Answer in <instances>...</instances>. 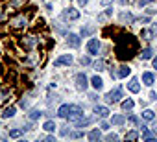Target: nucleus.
Listing matches in <instances>:
<instances>
[{"instance_id":"nucleus-1","label":"nucleus","mask_w":157,"mask_h":142,"mask_svg":"<svg viewBox=\"0 0 157 142\" xmlns=\"http://www.w3.org/2000/svg\"><path fill=\"white\" fill-rule=\"evenodd\" d=\"M139 54V41L129 33H120L115 39V55L120 61H128Z\"/></svg>"},{"instance_id":"nucleus-2","label":"nucleus","mask_w":157,"mask_h":142,"mask_svg":"<svg viewBox=\"0 0 157 142\" xmlns=\"http://www.w3.org/2000/svg\"><path fill=\"white\" fill-rule=\"evenodd\" d=\"M82 114H83V109L80 105H72V103H65L57 109V116L67 118L68 122H78Z\"/></svg>"},{"instance_id":"nucleus-3","label":"nucleus","mask_w":157,"mask_h":142,"mask_svg":"<svg viewBox=\"0 0 157 142\" xmlns=\"http://www.w3.org/2000/svg\"><path fill=\"white\" fill-rule=\"evenodd\" d=\"M10 26H11L13 30H24V28L28 26V15L19 13V15L11 17V19H10Z\"/></svg>"},{"instance_id":"nucleus-4","label":"nucleus","mask_w":157,"mask_h":142,"mask_svg":"<svg viewBox=\"0 0 157 142\" xmlns=\"http://www.w3.org/2000/svg\"><path fill=\"white\" fill-rule=\"evenodd\" d=\"M37 43H39V41H37V37H35V35H26V37H22V39H21V44H22V48H24V50H33Z\"/></svg>"},{"instance_id":"nucleus-5","label":"nucleus","mask_w":157,"mask_h":142,"mask_svg":"<svg viewBox=\"0 0 157 142\" xmlns=\"http://www.w3.org/2000/svg\"><path fill=\"white\" fill-rule=\"evenodd\" d=\"M120 98H122V89L120 87H117V89H113L111 92L105 94V100L109 103H117V102H120Z\"/></svg>"},{"instance_id":"nucleus-6","label":"nucleus","mask_w":157,"mask_h":142,"mask_svg":"<svg viewBox=\"0 0 157 142\" xmlns=\"http://www.w3.org/2000/svg\"><path fill=\"white\" fill-rule=\"evenodd\" d=\"M61 17H63L65 21H78V19H80V11L74 9V8H68V9H63Z\"/></svg>"},{"instance_id":"nucleus-7","label":"nucleus","mask_w":157,"mask_h":142,"mask_svg":"<svg viewBox=\"0 0 157 142\" xmlns=\"http://www.w3.org/2000/svg\"><path fill=\"white\" fill-rule=\"evenodd\" d=\"M76 87L80 89V91H85V89L89 87V80H87V76H85L83 72L76 74Z\"/></svg>"},{"instance_id":"nucleus-8","label":"nucleus","mask_w":157,"mask_h":142,"mask_svg":"<svg viewBox=\"0 0 157 142\" xmlns=\"http://www.w3.org/2000/svg\"><path fill=\"white\" fill-rule=\"evenodd\" d=\"M70 63H72V55L65 54V55H61V57H57L54 61V66H63V65H70Z\"/></svg>"},{"instance_id":"nucleus-9","label":"nucleus","mask_w":157,"mask_h":142,"mask_svg":"<svg viewBox=\"0 0 157 142\" xmlns=\"http://www.w3.org/2000/svg\"><path fill=\"white\" fill-rule=\"evenodd\" d=\"M98 48H100V43H98V39H91V41H89V44H87V50H89V54H91V55H96V54H98Z\"/></svg>"},{"instance_id":"nucleus-10","label":"nucleus","mask_w":157,"mask_h":142,"mask_svg":"<svg viewBox=\"0 0 157 142\" xmlns=\"http://www.w3.org/2000/svg\"><path fill=\"white\" fill-rule=\"evenodd\" d=\"M67 44L72 46V48H78L80 46V37H78L76 33H68L67 35Z\"/></svg>"},{"instance_id":"nucleus-11","label":"nucleus","mask_w":157,"mask_h":142,"mask_svg":"<svg viewBox=\"0 0 157 142\" xmlns=\"http://www.w3.org/2000/svg\"><path fill=\"white\" fill-rule=\"evenodd\" d=\"M26 2H28V0H10V9H11V11L21 9V8H24Z\"/></svg>"},{"instance_id":"nucleus-12","label":"nucleus","mask_w":157,"mask_h":142,"mask_svg":"<svg viewBox=\"0 0 157 142\" xmlns=\"http://www.w3.org/2000/svg\"><path fill=\"white\" fill-rule=\"evenodd\" d=\"M128 89H129L131 92H139V91H140L139 80H137V78H131V80H129V83H128Z\"/></svg>"},{"instance_id":"nucleus-13","label":"nucleus","mask_w":157,"mask_h":142,"mask_svg":"<svg viewBox=\"0 0 157 142\" xmlns=\"http://www.w3.org/2000/svg\"><path fill=\"white\" fill-rule=\"evenodd\" d=\"M94 113H96L100 118H107V116H109V109H107V107H102V105H96V107H94Z\"/></svg>"},{"instance_id":"nucleus-14","label":"nucleus","mask_w":157,"mask_h":142,"mask_svg":"<svg viewBox=\"0 0 157 142\" xmlns=\"http://www.w3.org/2000/svg\"><path fill=\"white\" fill-rule=\"evenodd\" d=\"M142 83L148 85V87H151V85H153V74H151V72H144V74H142Z\"/></svg>"},{"instance_id":"nucleus-15","label":"nucleus","mask_w":157,"mask_h":142,"mask_svg":"<svg viewBox=\"0 0 157 142\" xmlns=\"http://www.w3.org/2000/svg\"><path fill=\"white\" fill-rule=\"evenodd\" d=\"M129 74H131V68H129L128 65H122L120 70H118V78H128Z\"/></svg>"},{"instance_id":"nucleus-16","label":"nucleus","mask_w":157,"mask_h":142,"mask_svg":"<svg viewBox=\"0 0 157 142\" xmlns=\"http://www.w3.org/2000/svg\"><path fill=\"white\" fill-rule=\"evenodd\" d=\"M91 83H93V87H94L96 91H100V89L104 87V81H102V78H98V76H94V78L91 80Z\"/></svg>"},{"instance_id":"nucleus-17","label":"nucleus","mask_w":157,"mask_h":142,"mask_svg":"<svg viewBox=\"0 0 157 142\" xmlns=\"http://www.w3.org/2000/svg\"><path fill=\"white\" fill-rule=\"evenodd\" d=\"M15 107H6L4 109V113H2V118H11V116H15Z\"/></svg>"},{"instance_id":"nucleus-18","label":"nucleus","mask_w":157,"mask_h":142,"mask_svg":"<svg viewBox=\"0 0 157 142\" xmlns=\"http://www.w3.org/2000/svg\"><path fill=\"white\" fill-rule=\"evenodd\" d=\"M94 70H98V72H100V70H105V61L104 59H98V61H94Z\"/></svg>"},{"instance_id":"nucleus-19","label":"nucleus","mask_w":157,"mask_h":142,"mask_svg":"<svg viewBox=\"0 0 157 142\" xmlns=\"http://www.w3.org/2000/svg\"><path fill=\"white\" fill-rule=\"evenodd\" d=\"M111 15H113V9H105V11H104V13L98 17V21H100V22H105V21H107Z\"/></svg>"},{"instance_id":"nucleus-20","label":"nucleus","mask_w":157,"mask_h":142,"mask_svg":"<svg viewBox=\"0 0 157 142\" xmlns=\"http://www.w3.org/2000/svg\"><path fill=\"white\" fill-rule=\"evenodd\" d=\"M133 105H135V103H133V100H129V98L122 102V109H124V111H131V109H133Z\"/></svg>"},{"instance_id":"nucleus-21","label":"nucleus","mask_w":157,"mask_h":142,"mask_svg":"<svg viewBox=\"0 0 157 142\" xmlns=\"http://www.w3.org/2000/svg\"><path fill=\"white\" fill-rule=\"evenodd\" d=\"M89 138H91L93 142H96V140H100V138H102V135H100V131H98V129H93V131L89 133Z\"/></svg>"},{"instance_id":"nucleus-22","label":"nucleus","mask_w":157,"mask_h":142,"mask_svg":"<svg viewBox=\"0 0 157 142\" xmlns=\"http://www.w3.org/2000/svg\"><path fill=\"white\" fill-rule=\"evenodd\" d=\"M140 55H142V59H151V57H153V50H151V48H144Z\"/></svg>"},{"instance_id":"nucleus-23","label":"nucleus","mask_w":157,"mask_h":142,"mask_svg":"<svg viewBox=\"0 0 157 142\" xmlns=\"http://www.w3.org/2000/svg\"><path fill=\"white\" fill-rule=\"evenodd\" d=\"M153 116H155V114H153L151 109H144V111H142V118H144V120H153Z\"/></svg>"},{"instance_id":"nucleus-24","label":"nucleus","mask_w":157,"mask_h":142,"mask_svg":"<svg viewBox=\"0 0 157 142\" xmlns=\"http://www.w3.org/2000/svg\"><path fill=\"white\" fill-rule=\"evenodd\" d=\"M111 122H113L115 125H122V124H124V116H122V114H115Z\"/></svg>"},{"instance_id":"nucleus-25","label":"nucleus","mask_w":157,"mask_h":142,"mask_svg":"<svg viewBox=\"0 0 157 142\" xmlns=\"http://www.w3.org/2000/svg\"><path fill=\"white\" fill-rule=\"evenodd\" d=\"M93 122V118H85V120H78L76 122V127H85V125H89Z\"/></svg>"},{"instance_id":"nucleus-26","label":"nucleus","mask_w":157,"mask_h":142,"mask_svg":"<svg viewBox=\"0 0 157 142\" xmlns=\"http://www.w3.org/2000/svg\"><path fill=\"white\" fill-rule=\"evenodd\" d=\"M28 116H30V120H39V118L43 116V113H41V111H32Z\"/></svg>"},{"instance_id":"nucleus-27","label":"nucleus","mask_w":157,"mask_h":142,"mask_svg":"<svg viewBox=\"0 0 157 142\" xmlns=\"http://www.w3.org/2000/svg\"><path fill=\"white\" fill-rule=\"evenodd\" d=\"M139 138V133L137 131H129V133H126V140H137Z\"/></svg>"},{"instance_id":"nucleus-28","label":"nucleus","mask_w":157,"mask_h":142,"mask_svg":"<svg viewBox=\"0 0 157 142\" xmlns=\"http://www.w3.org/2000/svg\"><path fill=\"white\" fill-rule=\"evenodd\" d=\"M56 127H57V125H56V122H52V120H48V122L44 124V129H46V131H54Z\"/></svg>"},{"instance_id":"nucleus-29","label":"nucleus","mask_w":157,"mask_h":142,"mask_svg":"<svg viewBox=\"0 0 157 142\" xmlns=\"http://www.w3.org/2000/svg\"><path fill=\"white\" fill-rule=\"evenodd\" d=\"M22 131H24V129H11V131H10V136H11V138H17V136L22 135Z\"/></svg>"},{"instance_id":"nucleus-30","label":"nucleus","mask_w":157,"mask_h":142,"mask_svg":"<svg viewBox=\"0 0 157 142\" xmlns=\"http://www.w3.org/2000/svg\"><path fill=\"white\" fill-rule=\"evenodd\" d=\"M120 21H122V22H126V21H128V22H133V17H131L129 13H122V15H120Z\"/></svg>"},{"instance_id":"nucleus-31","label":"nucleus","mask_w":157,"mask_h":142,"mask_svg":"<svg viewBox=\"0 0 157 142\" xmlns=\"http://www.w3.org/2000/svg\"><path fill=\"white\" fill-rule=\"evenodd\" d=\"M128 122L133 124V125H139V118H137L135 114H129V116H128Z\"/></svg>"},{"instance_id":"nucleus-32","label":"nucleus","mask_w":157,"mask_h":142,"mask_svg":"<svg viewBox=\"0 0 157 142\" xmlns=\"http://www.w3.org/2000/svg\"><path fill=\"white\" fill-rule=\"evenodd\" d=\"M93 30H94L93 26H87V28H83V30H82V35L85 37V35H89V33H93Z\"/></svg>"},{"instance_id":"nucleus-33","label":"nucleus","mask_w":157,"mask_h":142,"mask_svg":"<svg viewBox=\"0 0 157 142\" xmlns=\"http://www.w3.org/2000/svg\"><path fill=\"white\" fill-rule=\"evenodd\" d=\"M140 37H144L146 41H150V39H151V32H144V30H142V32H140Z\"/></svg>"},{"instance_id":"nucleus-34","label":"nucleus","mask_w":157,"mask_h":142,"mask_svg":"<svg viewBox=\"0 0 157 142\" xmlns=\"http://www.w3.org/2000/svg\"><path fill=\"white\" fill-rule=\"evenodd\" d=\"M150 136H151V133H150V131L142 125V138H150Z\"/></svg>"},{"instance_id":"nucleus-35","label":"nucleus","mask_w":157,"mask_h":142,"mask_svg":"<svg viewBox=\"0 0 157 142\" xmlns=\"http://www.w3.org/2000/svg\"><path fill=\"white\" fill-rule=\"evenodd\" d=\"M153 0H139V6L142 8V6H146V4H151Z\"/></svg>"},{"instance_id":"nucleus-36","label":"nucleus","mask_w":157,"mask_h":142,"mask_svg":"<svg viewBox=\"0 0 157 142\" xmlns=\"http://www.w3.org/2000/svg\"><path fill=\"white\" fill-rule=\"evenodd\" d=\"M70 136H74V138H80V136H83V133H82V131H74Z\"/></svg>"},{"instance_id":"nucleus-37","label":"nucleus","mask_w":157,"mask_h":142,"mask_svg":"<svg viewBox=\"0 0 157 142\" xmlns=\"http://www.w3.org/2000/svg\"><path fill=\"white\" fill-rule=\"evenodd\" d=\"M151 35L157 37V24H151Z\"/></svg>"},{"instance_id":"nucleus-38","label":"nucleus","mask_w":157,"mask_h":142,"mask_svg":"<svg viewBox=\"0 0 157 142\" xmlns=\"http://www.w3.org/2000/svg\"><path fill=\"white\" fill-rule=\"evenodd\" d=\"M89 63H91L89 57H82V65H89Z\"/></svg>"},{"instance_id":"nucleus-39","label":"nucleus","mask_w":157,"mask_h":142,"mask_svg":"<svg viewBox=\"0 0 157 142\" xmlns=\"http://www.w3.org/2000/svg\"><path fill=\"white\" fill-rule=\"evenodd\" d=\"M117 138H118V136H117L115 133H111V135H107V140H117Z\"/></svg>"},{"instance_id":"nucleus-40","label":"nucleus","mask_w":157,"mask_h":142,"mask_svg":"<svg viewBox=\"0 0 157 142\" xmlns=\"http://www.w3.org/2000/svg\"><path fill=\"white\" fill-rule=\"evenodd\" d=\"M100 127H102V129H109V124H107V122H102Z\"/></svg>"},{"instance_id":"nucleus-41","label":"nucleus","mask_w":157,"mask_h":142,"mask_svg":"<svg viewBox=\"0 0 157 142\" xmlns=\"http://www.w3.org/2000/svg\"><path fill=\"white\" fill-rule=\"evenodd\" d=\"M44 140H46V142H56V138H54V136H52V135H48V136H46V138H44Z\"/></svg>"},{"instance_id":"nucleus-42","label":"nucleus","mask_w":157,"mask_h":142,"mask_svg":"<svg viewBox=\"0 0 157 142\" xmlns=\"http://www.w3.org/2000/svg\"><path fill=\"white\" fill-rule=\"evenodd\" d=\"M87 2H89V0H78V4H80V6H85Z\"/></svg>"},{"instance_id":"nucleus-43","label":"nucleus","mask_w":157,"mask_h":142,"mask_svg":"<svg viewBox=\"0 0 157 142\" xmlns=\"http://www.w3.org/2000/svg\"><path fill=\"white\" fill-rule=\"evenodd\" d=\"M155 98H157V94H155V92L151 91V92H150V100H155Z\"/></svg>"},{"instance_id":"nucleus-44","label":"nucleus","mask_w":157,"mask_h":142,"mask_svg":"<svg viewBox=\"0 0 157 142\" xmlns=\"http://www.w3.org/2000/svg\"><path fill=\"white\" fill-rule=\"evenodd\" d=\"M61 135H63V136H67V135H70V133H68V129H61Z\"/></svg>"},{"instance_id":"nucleus-45","label":"nucleus","mask_w":157,"mask_h":142,"mask_svg":"<svg viewBox=\"0 0 157 142\" xmlns=\"http://www.w3.org/2000/svg\"><path fill=\"white\" fill-rule=\"evenodd\" d=\"M153 68L157 70V57H153Z\"/></svg>"},{"instance_id":"nucleus-46","label":"nucleus","mask_w":157,"mask_h":142,"mask_svg":"<svg viewBox=\"0 0 157 142\" xmlns=\"http://www.w3.org/2000/svg\"><path fill=\"white\" fill-rule=\"evenodd\" d=\"M109 2H111V0H102V4H104V6H105V4H109Z\"/></svg>"},{"instance_id":"nucleus-47","label":"nucleus","mask_w":157,"mask_h":142,"mask_svg":"<svg viewBox=\"0 0 157 142\" xmlns=\"http://www.w3.org/2000/svg\"><path fill=\"white\" fill-rule=\"evenodd\" d=\"M153 135H157V125H155V127H153Z\"/></svg>"},{"instance_id":"nucleus-48","label":"nucleus","mask_w":157,"mask_h":142,"mask_svg":"<svg viewBox=\"0 0 157 142\" xmlns=\"http://www.w3.org/2000/svg\"><path fill=\"white\" fill-rule=\"evenodd\" d=\"M118 2H120V4H126V2H128V0H118Z\"/></svg>"},{"instance_id":"nucleus-49","label":"nucleus","mask_w":157,"mask_h":142,"mask_svg":"<svg viewBox=\"0 0 157 142\" xmlns=\"http://www.w3.org/2000/svg\"><path fill=\"white\" fill-rule=\"evenodd\" d=\"M2 17H4V13H2V9H0V19H2Z\"/></svg>"}]
</instances>
